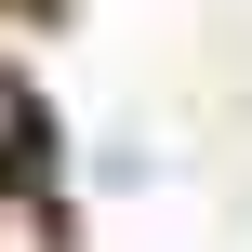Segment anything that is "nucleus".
<instances>
[{
	"instance_id": "nucleus-1",
	"label": "nucleus",
	"mask_w": 252,
	"mask_h": 252,
	"mask_svg": "<svg viewBox=\"0 0 252 252\" xmlns=\"http://www.w3.org/2000/svg\"><path fill=\"white\" fill-rule=\"evenodd\" d=\"M13 133H27V93H13V80H0V146H13Z\"/></svg>"
}]
</instances>
